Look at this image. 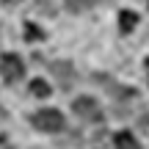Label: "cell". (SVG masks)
I'll return each instance as SVG.
<instances>
[{
    "mask_svg": "<svg viewBox=\"0 0 149 149\" xmlns=\"http://www.w3.org/2000/svg\"><path fill=\"white\" fill-rule=\"evenodd\" d=\"M113 144L116 149H141V144L135 141L133 133H127V130H122V133H116V138H113Z\"/></svg>",
    "mask_w": 149,
    "mask_h": 149,
    "instance_id": "obj_4",
    "label": "cell"
},
{
    "mask_svg": "<svg viewBox=\"0 0 149 149\" xmlns=\"http://www.w3.org/2000/svg\"><path fill=\"white\" fill-rule=\"evenodd\" d=\"M138 127H141V133H146V135H149V113H144V116L138 119Z\"/></svg>",
    "mask_w": 149,
    "mask_h": 149,
    "instance_id": "obj_10",
    "label": "cell"
},
{
    "mask_svg": "<svg viewBox=\"0 0 149 149\" xmlns=\"http://www.w3.org/2000/svg\"><path fill=\"white\" fill-rule=\"evenodd\" d=\"M146 77H149V58H146Z\"/></svg>",
    "mask_w": 149,
    "mask_h": 149,
    "instance_id": "obj_13",
    "label": "cell"
},
{
    "mask_svg": "<svg viewBox=\"0 0 149 149\" xmlns=\"http://www.w3.org/2000/svg\"><path fill=\"white\" fill-rule=\"evenodd\" d=\"M97 0H64V6L72 11V14H80V11H88Z\"/></svg>",
    "mask_w": 149,
    "mask_h": 149,
    "instance_id": "obj_6",
    "label": "cell"
},
{
    "mask_svg": "<svg viewBox=\"0 0 149 149\" xmlns=\"http://www.w3.org/2000/svg\"><path fill=\"white\" fill-rule=\"evenodd\" d=\"M135 22H138V14H133V11H119V28H122L124 33L133 31Z\"/></svg>",
    "mask_w": 149,
    "mask_h": 149,
    "instance_id": "obj_5",
    "label": "cell"
},
{
    "mask_svg": "<svg viewBox=\"0 0 149 149\" xmlns=\"http://www.w3.org/2000/svg\"><path fill=\"white\" fill-rule=\"evenodd\" d=\"M72 111L77 119H83V122H97L100 119V105H97L91 97H77V100L72 102Z\"/></svg>",
    "mask_w": 149,
    "mask_h": 149,
    "instance_id": "obj_3",
    "label": "cell"
},
{
    "mask_svg": "<svg viewBox=\"0 0 149 149\" xmlns=\"http://www.w3.org/2000/svg\"><path fill=\"white\" fill-rule=\"evenodd\" d=\"M50 91H53V88H50V83H47V80H31V94L33 97H50Z\"/></svg>",
    "mask_w": 149,
    "mask_h": 149,
    "instance_id": "obj_7",
    "label": "cell"
},
{
    "mask_svg": "<svg viewBox=\"0 0 149 149\" xmlns=\"http://www.w3.org/2000/svg\"><path fill=\"white\" fill-rule=\"evenodd\" d=\"M0 149H14V144H8V138H3V135H0Z\"/></svg>",
    "mask_w": 149,
    "mask_h": 149,
    "instance_id": "obj_11",
    "label": "cell"
},
{
    "mask_svg": "<svg viewBox=\"0 0 149 149\" xmlns=\"http://www.w3.org/2000/svg\"><path fill=\"white\" fill-rule=\"evenodd\" d=\"M0 74H3V80H8V83H17V80L25 74L22 58L14 55V53H6L3 58H0Z\"/></svg>",
    "mask_w": 149,
    "mask_h": 149,
    "instance_id": "obj_2",
    "label": "cell"
},
{
    "mask_svg": "<svg viewBox=\"0 0 149 149\" xmlns=\"http://www.w3.org/2000/svg\"><path fill=\"white\" fill-rule=\"evenodd\" d=\"M33 127L44 130V133H58L61 127H64V116H61V111H55V108H42V111H36L31 116Z\"/></svg>",
    "mask_w": 149,
    "mask_h": 149,
    "instance_id": "obj_1",
    "label": "cell"
},
{
    "mask_svg": "<svg viewBox=\"0 0 149 149\" xmlns=\"http://www.w3.org/2000/svg\"><path fill=\"white\" fill-rule=\"evenodd\" d=\"M3 3H19V0H3Z\"/></svg>",
    "mask_w": 149,
    "mask_h": 149,
    "instance_id": "obj_14",
    "label": "cell"
},
{
    "mask_svg": "<svg viewBox=\"0 0 149 149\" xmlns=\"http://www.w3.org/2000/svg\"><path fill=\"white\" fill-rule=\"evenodd\" d=\"M3 119H6V113H3V108H0V122H3Z\"/></svg>",
    "mask_w": 149,
    "mask_h": 149,
    "instance_id": "obj_12",
    "label": "cell"
},
{
    "mask_svg": "<svg viewBox=\"0 0 149 149\" xmlns=\"http://www.w3.org/2000/svg\"><path fill=\"white\" fill-rule=\"evenodd\" d=\"M33 8H36L39 14H44V17H53L55 14V3H53V0H33Z\"/></svg>",
    "mask_w": 149,
    "mask_h": 149,
    "instance_id": "obj_8",
    "label": "cell"
},
{
    "mask_svg": "<svg viewBox=\"0 0 149 149\" xmlns=\"http://www.w3.org/2000/svg\"><path fill=\"white\" fill-rule=\"evenodd\" d=\"M25 36H28V39H42V31L33 28V25H28V28H25Z\"/></svg>",
    "mask_w": 149,
    "mask_h": 149,
    "instance_id": "obj_9",
    "label": "cell"
}]
</instances>
